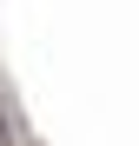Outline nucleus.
<instances>
[{
	"label": "nucleus",
	"instance_id": "nucleus-1",
	"mask_svg": "<svg viewBox=\"0 0 139 146\" xmlns=\"http://www.w3.org/2000/svg\"><path fill=\"white\" fill-rule=\"evenodd\" d=\"M0 146H7V119H0Z\"/></svg>",
	"mask_w": 139,
	"mask_h": 146
}]
</instances>
